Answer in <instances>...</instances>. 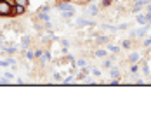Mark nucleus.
<instances>
[{"instance_id":"423d86ee","label":"nucleus","mask_w":151,"mask_h":121,"mask_svg":"<svg viewBox=\"0 0 151 121\" xmlns=\"http://www.w3.org/2000/svg\"><path fill=\"white\" fill-rule=\"evenodd\" d=\"M127 28H128V24H125V23H123V24H120V26H118V29H127Z\"/></svg>"},{"instance_id":"1a4fd4ad","label":"nucleus","mask_w":151,"mask_h":121,"mask_svg":"<svg viewBox=\"0 0 151 121\" xmlns=\"http://www.w3.org/2000/svg\"><path fill=\"white\" fill-rule=\"evenodd\" d=\"M77 64H78V66H85V61L80 59V61H77Z\"/></svg>"},{"instance_id":"7ed1b4c3","label":"nucleus","mask_w":151,"mask_h":121,"mask_svg":"<svg viewBox=\"0 0 151 121\" xmlns=\"http://www.w3.org/2000/svg\"><path fill=\"white\" fill-rule=\"evenodd\" d=\"M137 21H139V23H143V24H146V23H148V19H146V17H143V16H139V17H137Z\"/></svg>"},{"instance_id":"f03ea898","label":"nucleus","mask_w":151,"mask_h":121,"mask_svg":"<svg viewBox=\"0 0 151 121\" xmlns=\"http://www.w3.org/2000/svg\"><path fill=\"white\" fill-rule=\"evenodd\" d=\"M21 42H23L24 47H28V43H30V37H23V38H21Z\"/></svg>"},{"instance_id":"9b49d317","label":"nucleus","mask_w":151,"mask_h":121,"mask_svg":"<svg viewBox=\"0 0 151 121\" xmlns=\"http://www.w3.org/2000/svg\"><path fill=\"white\" fill-rule=\"evenodd\" d=\"M109 50H111V52H118V47H113L111 45V47H109Z\"/></svg>"},{"instance_id":"20e7f679","label":"nucleus","mask_w":151,"mask_h":121,"mask_svg":"<svg viewBox=\"0 0 151 121\" xmlns=\"http://www.w3.org/2000/svg\"><path fill=\"white\" fill-rule=\"evenodd\" d=\"M96 55H97V57H104V55H106V52H104V50H97V52H96Z\"/></svg>"},{"instance_id":"0eeeda50","label":"nucleus","mask_w":151,"mask_h":121,"mask_svg":"<svg viewBox=\"0 0 151 121\" xmlns=\"http://www.w3.org/2000/svg\"><path fill=\"white\" fill-rule=\"evenodd\" d=\"M137 59H139V55H136V54H134V55H130V61H132V62H136Z\"/></svg>"},{"instance_id":"39448f33","label":"nucleus","mask_w":151,"mask_h":121,"mask_svg":"<svg viewBox=\"0 0 151 121\" xmlns=\"http://www.w3.org/2000/svg\"><path fill=\"white\" fill-rule=\"evenodd\" d=\"M16 14H23V5H17L16 7Z\"/></svg>"},{"instance_id":"9d476101","label":"nucleus","mask_w":151,"mask_h":121,"mask_svg":"<svg viewBox=\"0 0 151 121\" xmlns=\"http://www.w3.org/2000/svg\"><path fill=\"white\" fill-rule=\"evenodd\" d=\"M17 4H19V5H24V4H28V0H17Z\"/></svg>"},{"instance_id":"f257e3e1","label":"nucleus","mask_w":151,"mask_h":121,"mask_svg":"<svg viewBox=\"0 0 151 121\" xmlns=\"http://www.w3.org/2000/svg\"><path fill=\"white\" fill-rule=\"evenodd\" d=\"M11 14V4L9 2H0V16Z\"/></svg>"},{"instance_id":"6e6552de","label":"nucleus","mask_w":151,"mask_h":121,"mask_svg":"<svg viewBox=\"0 0 151 121\" xmlns=\"http://www.w3.org/2000/svg\"><path fill=\"white\" fill-rule=\"evenodd\" d=\"M144 45H146V47H149V45H151V37H149L148 40H144Z\"/></svg>"}]
</instances>
